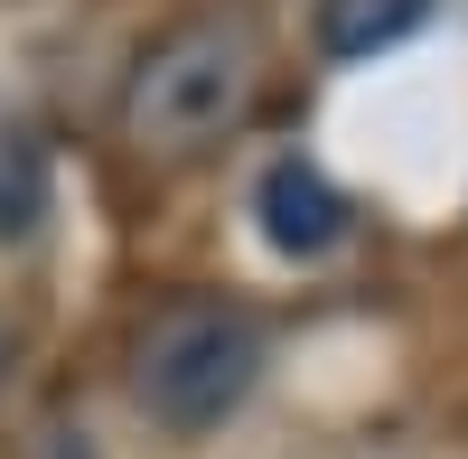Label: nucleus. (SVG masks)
<instances>
[{"instance_id": "obj_1", "label": "nucleus", "mask_w": 468, "mask_h": 459, "mask_svg": "<svg viewBox=\"0 0 468 459\" xmlns=\"http://www.w3.org/2000/svg\"><path fill=\"white\" fill-rule=\"evenodd\" d=\"M253 85H262V48L244 19H225V10L178 19L169 37L141 48L122 85V141L150 150V160H197L253 112Z\"/></svg>"}, {"instance_id": "obj_2", "label": "nucleus", "mask_w": 468, "mask_h": 459, "mask_svg": "<svg viewBox=\"0 0 468 459\" xmlns=\"http://www.w3.org/2000/svg\"><path fill=\"white\" fill-rule=\"evenodd\" d=\"M262 357L271 347H262V319L253 310H234V300H178V310H160L150 337H141L132 394H141V412L160 432L197 441V432L234 422V412L253 403Z\"/></svg>"}, {"instance_id": "obj_3", "label": "nucleus", "mask_w": 468, "mask_h": 459, "mask_svg": "<svg viewBox=\"0 0 468 459\" xmlns=\"http://www.w3.org/2000/svg\"><path fill=\"white\" fill-rule=\"evenodd\" d=\"M253 225H262V244L282 253V262H328L346 244V225H356V207H346V187L319 160L282 150V160L253 178Z\"/></svg>"}, {"instance_id": "obj_4", "label": "nucleus", "mask_w": 468, "mask_h": 459, "mask_svg": "<svg viewBox=\"0 0 468 459\" xmlns=\"http://www.w3.org/2000/svg\"><path fill=\"white\" fill-rule=\"evenodd\" d=\"M431 10L441 0H319V57H337V66H366V57H384V48H403L412 28H431Z\"/></svg>"}, {"instance_id": "obj_5", "label": "nucleus", "mask_w": 468, "mask_h": 459, "mask_svg": "<svg viewBox=\"0 0 468 459\" xmlns=\"http://www.w3.org/2000/svg\"><path fill=\"white\" fill-rule=\"evenodd\" d=\"M48 459H94V441H85V432H57V441H48Z\"/></svg>"}, {"instance_id": "obj_6", "label": "nucleus", "mask_w": 468, "mask_h": 459, "mask_svg": "<svg viewBox=\"0 0 468 459\" xmlns=\"http://www.w3.org/2000/svg\"><path fill=\"white\" fill-rule=\"evenodd\" d=\"M10 357H19V328L0 319V385H10Z\"/></svg>"}]
</instances>
